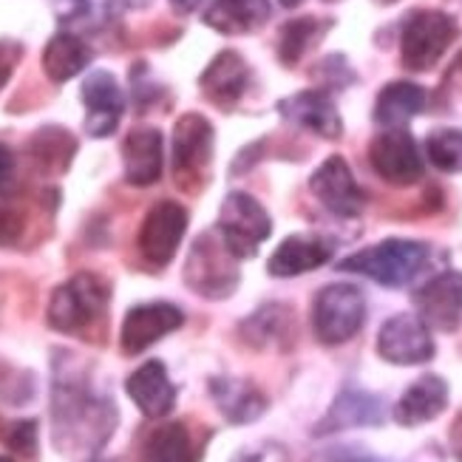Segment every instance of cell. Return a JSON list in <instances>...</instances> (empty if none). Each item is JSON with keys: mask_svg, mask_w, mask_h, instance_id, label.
<instances>
[{"mask_svg": "<svg viewBox=\"0 0 462 462\" xmlns=\"http://www.w3.org/2000/svg\"><path fill=\"white\" fill-rule=\"evenodd\" d=\"M114 400L94 386L88 369L69 352H60L51 386V437L60 454L94 457L116 429Z\"/></svg>", "mask_w": 462, "mask_h": 462, "instance_id": "1", "label": "cell"}, {"mask_svg": "<svg viewBox=\"0 0 462 462\" xmlns=\"http://www.w3.org/2000/svg\"><path fill=\"white\" fill-rule=\"evenodd\" d=\"M111 287L94 273H77L49 298V327L60 335H86L108 312Z\"/></svg>", "mask_w": 462, "mask_h": 462, "instance_id": "2", "label": "cell"}, {"mask_svg": "<svg viewBox=\"0 0 462 462\" xmlns=\"http://www.w3.org/2000/svg\"><path fill=\"white\" fill-rule=\"evenodd\" d=\"M429 261V247L423 241L411 238H386L374 247L360 250L337 264L344 273H357L377 281L380 287H406L409 281L417 278V273L426 267Z\"/></svg>", "mask_w": 462, "mask_h": 462, "instance_id": "3", "label": "cell"}, {"mask_svg": "<svg viewBox=\"0 0 462 462\" xmlns=\"http://www.w3.org/2000/svg\"><path fill=\"white\" fill-rule=\"evenodd\" d=\"M238 255L225 245L222 233H202L190 247L185 264V284L208 300H225L236 292L241 273Z\"/></svg>", "mask_w": 462, "mask_h": 462, "instance_id": "4", "label": "cell"}, {"mask_svg": "<svg viewBox=\"0 0 462 462\" xmlns=\"http://www.w3.org/2000/svg\"><path fill=\"white\" fill-rule=\"evenodd\" d=\"M459 29L457 20L439 9H414L403 32H400V57L409 71H429L434 69L443 54L451 49Z\"/></svg>", "mask_w": 462, "mask_h": 462, "instance_id": "5", "label": "cell"}, {"mask_svg": "<svg viewBox=\"0 0 462 462\" xmlns=\"http://www.w3.org/2000/svg\"><path fill=\"white\" fill-rule=\"evenodd\" d=\"M366 324V298L355 284H329L312 300V332L324 346H340Z\"/></svg>", "mask_w": 462, "mask_h": 462, "instance_id": "6", "label": "cell"}, {"mask_svg": "<svg viewBox=\"0 0 462 462\" xmlns=\"http://www.w3.org/2000/svg\"><path fill=\"white\" fill-rule=\"evenodd\" d=\"M213 125L202 114H185L176 119L171 139V168L182 190H199L208 179L213 159Z\"/></svg>", "mask_w": 462, "mask_h": 462, "instance_id": "7", "label": "cell"}, {"mask_svg": "<svg viewBox=\"0 0 462 462\" xmlns=\"http://www.w3.org/2000/svg\"><path fill=\"white\" fill-rule=\"evenodd\" d=\"M218 233H222L225 245L238 258H253L258 247L264 245L273 233V222L267 210L261 208L250 193H227L218 213Z\"/></svg>", "mask_w": 462, "mask_h": 462, "instance_id": "8", "label": "cell"}, {"mask_svg": "<svg viewBox=\"0 0 462 462\" xmlns=\"http://www.w3.org/2000/svg\"><path fill=\"white\" fill-rule=\"evenodd\" d=\"M369 162L374 173L389 185L409 188L423 179V156L406 128H386L369 145Z\"/></svg>", "mask_w": 462, "mask_h": 462, "instance_id": "9", "label": "cell"}, {"mask_svg": "<svg viewBox=\"0 0 462 462\" xmlns=\"http://www.w3.org/2000/svg\"><path fill=\"white\" fill-rule=\"evenodd\" d=\"M377 355L394 366H420L434 357L431 329L420 315H392L377 332Z\"/></svg>", "mask_w": 462, "mask_h": 462, "instance_id": "10", "label": "cell"}, {"mask_svg": "<svg viewBox=\"0 0 462 462\" xmlns=\"http://www.w3.org/2000/svg\"><path fill=\"white\" fill-rule=\"evenodd\" d=\"M188 230V210L176 202H159L148 210L136 245L151 267H168Z\"/></svg>", "mask_w": 462, "mask_h": 462, "instance_id": "11", "label": "cell"}, {"mask_svg": "<svg viewBox=\"0 0 462 462\" xmlns=\"http://www.w3.org/2000/svg\"><path fill=\"white\" fill-rule=\"evenodd\" d=\"M185 324V312L168 300H151V304H136L128 310L119 332V346L125 355H143L156 340L176 332Z\"/></svg>", "mask_w": 462, "mask_h": 462, "instance_id": "12", "label": "cell"}, {"mask_svg": "<svg viewBox=\"0 0 462 462\" xmlns=\"http://www.w3.org/2000/svg\"><path fill=\"white\" fill-rule=\"evenodd\" d=\"M417 315L437 332H457L462 324V273H439L414 292Z\"/></svg>", "mask_w": 462, "mask_h": 462, "instance_id": "13", "label": "cell"}, {"mask_svg": "<svg viewBox=\"0 0 462 462\" xmlns=\"http://www.w3.org/2000/svg\"><path fill=\"white\" fill-rule=\"evenodd\" d=\"M310 190L329 213L344 216V218H355L366 205V196L355 182L344 156H329L327 162L312 173Z\"/></svg>", "mask_w": 462, "mask_h": 462, "instance_id": "14", "label": "cell"}, {"mask_svg": "<svg viewBox=\"0 0 462 462\" xmlns=\"http://www.w3.org/2000/svg\"><path fill=\"white\" fill-rule=\"evenodd\" d=\"M86 106V131L88 136H111L125 114V94L111 71H91L79 88Z\"/></svg>", "mask_w": 462, "mask_h": 462, "instance_id": "15", "label": "cell"}, {"mask_svg": "<svg viewBox=\"0 0 462 462\" xmlns=\"http://www.w3.org/2000/svg\"><path fill=\"white\" fill-rule=\"evenodd\" d=\"M335 255V241L324 236H290L275 247L267 261V273L275 278H295L329 264Z\"/></svg>", "mask_w": 462, "mask_h": 462, "instance_id": "16", "label": "cell"}, {"mask_svg": "<svg viewBox=\"0 0 462 462\" xmlns=\"http://www.w3.org/2000/svg\"><path fill=\"white\" fill-rule=\"evenodd\" d=\"M278 111L287 123L307 128L324 139H340V134H344V119H340L327 91H298L287 99H281Z\"/></svg>", "mask_w": 462, "mask_h": 462, "instance_id": "17", "label": "cell"}, {"mask_svg": "<svg viewBox=\"0 0 462 462\" xmlns=\"http://www.w3.org/2000/svg\"><path fill=\"white\" fill-rule=\"evenodd\" d=\"M250 86V66L238 51H218L199 77V88L213 106L233 108Z\"/></svg>", "mask_w": 462, "mask_h": 462, "instance_id": "18", "label": "cell"}, {"mask_svg": "<svg viewBox=\"0 0 462 462\" xmlns=\"http://www.w3.org/2000/svg\"><path fill=\"white\" fill-rule=\"evenodd\" d=\"M386 420L383 400L377 394H369L364 389H344L324 420L315 426V437H327L335 431H346V429H360V426H380Z\"/></svg>", "mask_w": 462, "mask_h": 462, "instance_id": "19", "label": "cell"}, {"mask_svg": "<svg viewBox=\"0 0 462 462\" xmlns=\"http://www.w3.org/2000/svg\"><path fill=\"white\" fill-rule=\"evenodd\" d=\"M125 182L134 188H151L165 168V143L156 128H134L123 143Z\"/></svg>", "mask_w": 462, "mask_h": 462, "instance_id": "20", "label": "cell"}, {"mask_svg": "<svg viewBox=\"0 0 462 462\" xmlns=\"http://www.w3.org/2000/svg\"><path fill=\"white\" fill-rule=\"evenodd\" d=\"M125 392L134 400V406L151 420H162L176 406V386L171 383V374L162 360H148L139 366L128 380Z\"/></svg>", "mask_w": 462, "mask_h": 462, "instance_id": "21", "label": "cell"}, {"mask_svg": "<svg viewBox=\"0 0 462 462\" xmlns=\"http://www.w3.org/2000/svg\"><path fill=\"white\" fill-rule=\"evenodd\" d=\"M448 406V383L439 374H423L403 392L394 406V423L403 429H414L431 423Z\"/></svg>", "mask_w": 462, "mask_h": 462, "instance_id": "22", "label": "cell"}, {"mask_svg": "<svg viewBox=\"0 0 462 462\" xmlns=\"http://www.w3.org/2000/svg\"><path fill=\"white\" fill-rule=\"evenodd\" d=\"M210 394L216 400L218 411H222L230 423L245 426L253 423L267 411V397L250 380L238 377H213L210 380Z\"/></svg>", "mask_w": 462, "mask_h": 462, "instance_id": "23", "label": "cell"}, {"mask_svg": "<svg viewBox=\"0 0 462 462\" xmlns=\"http://www.w3.org/2000/svg\"><path fill=\"white\" fill-rule=\"evenodd\" d=\"M241 335L245 340L258 349H290L295 340V318L292 310L284 304H267L261 307L258 312H253L245 324H241Z\"/></svg>", "mask_w": 462, "mask_h": 462, "instance_id": "24", "label": "cell"}, {"mask_svg": "<svg viewBox=\"0 0 462 462\" xmlns=\"http://www.w3.org/2000/svg\"><path fill=\"white\" fill-rule=\"evenodd\" d=\"M270 20V0H213L205 23L218 34H250Z\"/></svg>", "mask_w": 462, "mask_h": 462, "instance_id": "25", "label": "cell"}, {"mask_svg": "<svg viewBox=\"0 0 462 462\" xmlns=\"http://www.w3.org/2000/svg\"><path fill=\"white\" fill-rule=\"evenodd\" d=\"M426 111V91L409 79H394L377 94L374 119L383 128H403L409 119Z\"/></svg>", "mask_w": 462, "mask_h": 462, "instance_id": "26", "label": "cell"}, {"mask_svg": "<svg viewBox=\"0 0 462 462\" xmlns=\"http://www.w3.org/2000/svg\"><path fill=\"white\" fill-rule=\"evenodd\" d=\"M91 63V49L83 43V37L60 32L43 49V71L51 83H69Z\"/></svg>", "mask_w": 462, "mask_h": 462, "instance_id": "27", "label": "cell"}, {"mask_svg": "<svg viewBox=\"0 0 462 462\" xmlns=\"http://www.w3.org/2000/svg\"><path fill=\"white\" fill-rule=\"evenodd\" d=\"M29 153L43 173H63L77 153V139L66 128L46 125L29 139Z\"/></svg>", "mask_w": 462, "mask_h": 462, "instance_id": "28", "label": "cell"}, {"mask_svg": "<svg viewBox=\"0 0 462 462\" xmlns=\"http://www.w3.org/2000/svg\"><path fill=\"white\" fill-rule=\"evenodd\" d=\"M145 462H199V448L185 423H165L151 431Z\"/></svg>", "mask_w": 462, "mask_h": 462, "instance_id": "29", "label": "cell"}, {"mask_svg": "<svg viewBox=\"0 0 462 462\" xmlns=\"http://www.w3.org/2000/svg\"><path fill=\"white\" fill-rule=\"evenodd\" d=\"M329 29V20H318V17H298L290 23L281 26L278 34V57L284 66H295L300 57H304L324 32Z\"/></svg>", "mask_w": 462, "mask_h": 462, "instance_id": "30", "label": "cell"}, {"mask_svg": "<svg viewBox=\"0 0 462 462\" xmlns=\"http://www.w3.org/2000/svg\"><path fill=\"white\" fill-rule=\"evenodd\" d=\"M426 156L429 162L443 173L462 171V131L457 128H437L426 136Z\"/></svg>", "mask_w": 462, "mask_h": 462, "instance_id": "31", "label": "cell"}, {"mask_svg": "<svg viewBox=\"0 0 462 462\" xmlns=\"http://www.w3.org/2000/svg\"><path fill=\"white\" fill-rule=\"evenodd\" d=\"M6 443L20 457H34L37 451V423L34 420H20L6 434Z\"/></svg>", "mask_w": 462, "mask_h": 462, "instance_id": "32", "label": "cell"}, {"mask_svg": "<svg viewBox=\"0 0 462 462\" xmlns=\"http://www.w3.org/2000/svg\"><path fill=\"white\" fill-rule=\"evenodd\" d=\"M26 230V222L23 216H20L14 208L9 205H0V247H12L20 241V236H23Z\"/></svg>", "mask_w": 462, "mask_h": 462, "instance_id": "33", "label": "cell"}, {"mask_svg": "<svg viewBox=\"0 0 462 462\" xmlns=\"http://www.w3.org/2000/svg\"><path fill=\"white\" fill-rule=\"evenodd\" d=\"M20 57H23V46L17 43V40H0V91L9 83V77L14 74Z\"/></svg>", "mask_w": 462, "mask_h": 462, "instance_id": "34", "label": "cell"}, {"mask_svg": "<svg viewBox=\"0 0 462 462\" xmlns=\"http://www.w3.org/2000/svg\"><path fill=\"white\" fill-rule=\"evenodd\" d=\"M12 179H14V153L6 145H0V193L12 185Z\"/></svg>", "mask_w": 462, "mask_h": 462, "instance_id": "35", "label": "cell"}, {"mask_svg": "<svg viewBox=\"0 0 462 462\" xmlns=\"http://www.w3.org/2000/svg\"><path fill=\"white\" fill-rule=\"evenodd\" d=\"M88 12V0H60L57 4V17L63 20V23H69V20L79 17Z\"/></svg>", "mask_w": 462, "mask_h": 462, "instance_id": "36", "label": "cell"}, {"mask_svg": "<svg viewBox=\"0 0 462 462\" xmlns=\"http://www.w3.org/2000/svg\"><path fill=\"white\" fill-rule=\"evenodd\" d=\"M241 462H287V454L281 451V448H275V446H267V448H261V451L245 457Z\"/></svg>", "mask_w": 462, "mask_h": 462, "instance_id": "37", "label": "cell"}, {"mask_svg": "<svg viewBox=\"0 0 462 462\" xmlns=\"http://www.w3.org/2000/svg\"><path fill=\"white\" fill-rule=\"evenodd\" d=\"M448 443H451V454L457 462H462V414L454 420V426H451V434H448Z\"/></svg>", "mask_w": 462, "mask_h": 462, "instance_id": "38", "label": "cell"}, {"mask_svg": "<svg viewBox=\"0 0 462 462\" xmlns=\"http://www.w3.org/2000/svg\"><path fill=\"white\" fill-rule=\"evenodd\" d=\"M171 4H173V9L179 14H190V12H196L199 6H202L205 0H171Z\"/></svg>", "mask_w": 462, "mask_h": 462, "instance_id": "39", "label": "cell"}, {"mask_svg": "<svg viewBox=\"0 0 462 462\" xmlns=\"http://www.w3.org/2000/svg\"><path fill=\"white\" fill-rule=\"evenodd\" d=\"M125 4H128L131 9H145V6L153 4V0H125Z\"/></svg>", "mask_w": 462, "mask_h": 462, "instance_id": "40", "label": "cell"}, {"mask_svg": "<svg viewBox=\"0 0 462 462\" xmlns=\"http://www.w3.org/2000/svg\"><path fill=\"white\" fill-rule=\"evenodd\" d=\"M278 4H281V6H287V9H295V6L304 4V0H278Z\"/></svg>", "mask_w": 462, "mask_h": 462, "instance_id": "41", "label": "cell"}, {"mask_svg": "<svg viewBox=\"0 0 462 462\" xmlns=\"http://www.w3.org/2000/svg\"><path fill=\"white\" fill-rule=\"evenodd\" d=\"M374 4H380V6H392V4H397V0H374Z\"/></svg>", "mask_w": 462, "mask_h": 462, "instance_id": "42", "label": "cell"}, {"mask_svg": "<svg viewBox=\"0 0 462 462\" xmlns=\"http://www.w3.org/2000/svg\"><path fill=\"white\" fill-rule=\"evenodd\" d=\"M0 462H14V459H9V457H4V454H0Z\"/></svg>", "mask_w": 462, "mask_h": 462, "instance_id": "43", "label": "cell"}, {"mask_svg": "<svg viewBox=\"0 0 462 462\" xmlns=\"http://www.w3.org/2000/svg\"><path fill=\"white\" fill-rule=\"evenodd\" d=\"M91 462H108V459H91Z\"/></svg>", "mask_w": 462, "mask_h": 462, "instance_id": "44", "label": "cell"}]
</instances>
